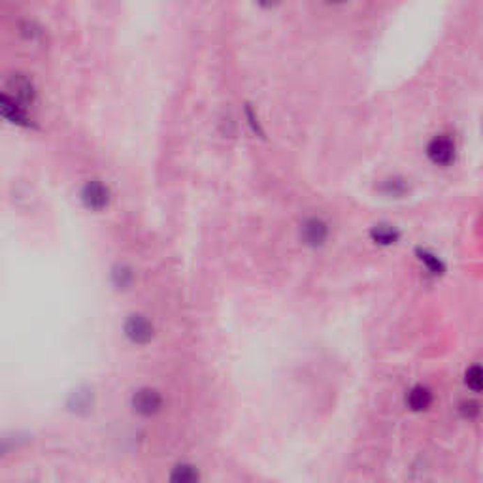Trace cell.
Listing matches in <instances>:
<instances>
[{
	"label": "cell",
	"mask_w": 483,
	"mask_h": 483,
	"mask_svg": "<svg viewBox=\"0 0 483 483\" xmlns=\"http://www.w3.org/2000/svg\"><path fill=\"white\" fill-rule=\"evenodd\" d=\"M421 261L425 262L426 267H429V270H431L433 274L442 272V262L438 261V257H434V255L423 251V253H421Z\"/></svg>",
	"instance_id": "obj_12"
},
{
	"label": "cell",
	"mask_w": 483,
	"mask_h": 483,
	"mask_svg": "<svg viewBox=\"0 0 483 483\" xmlns=\"http://www.w3.org/2000/svg\"><path fill=\"white\" fill-rule=\"evenodd\" d=\"M426 155L436 165H449L455 157V142L445 134L434 136L426 147Z\"/></svg>",
	"instance_id": "obj_1"
},
{
	"label": "cell",
	"mask_w": 483,
	"mask_h": 483,
	"mask_svg": "<svg viewBox=\"0 0 483 483\" xmlns=\"http://www.w3.org/2000/svg\"><path fill=\"white\" fill-rule=\"evenodd\" d=\"M406 404L413 412H423L429 410V406L433 404V391L425 385H415L410 389V393L406 396Z\"/></svg>",
	"instance_id": "obj_6"
},
{
	"label": "cell",
	"mask_w": 483,
	"mask_h": 483,
	"mask_svg": "<svg viewBox=\"0 0 483 483\" xmlns=\"http://www.w3.org/2000/svg\"><path fill=\"white\" fill-rule=\"evenodd\" d=\"M8 89L15 93V96H13V101L21 102V104H27V102H31L32 96H34V89H32V83L29 82V80H27L25 76H21V74H13V76L10 77V82H8Z\"/></svg>",
	"instance_id": "obj_7"
},
{
	"label": "cell",
	"mask_w": 483,
	"mask_h": 483,
	"mask_svg": "<svg viewBox=\"0 0 483 483\" xmlns=\"http://www.w3.org/2000/svg\"><path fill=\"white\" fill-rule=\"evenodd\" d=\"M464 383L470 391L476 393H483V364H474L466 370L464 374Z\"/></svg>",
	"instance_id": "obj_10"
},
{
	"label": "cell",
	"mask_w": 483,
	"mask_h": 483,
	"mask_svg": "<svg viewBox=\"0 0 483 483\" xmlns=\"http://www.w3.org/2000/svg\"><path fill=\"white\" fill-rule=\"evenodd\" d=\"M125 332L134 343H146L153 336V325L144 315H131L125 323Z\"/></svg>",
	"instance_id": "obj_4"
},
{
	"label": "cell",
	"mask_w": 483,
	"mask_h": 483,
	"mask_svg": "<svg viewBox=\"0 0 483 483\" xmlns=\"http://www.w3.org/2000/svg\"><path fill=\"white\" fill-rule=\"evenodd\" d=\"M0 110H2V115L10 119L12 123H17V125H27V114L23 106L20 102H15L12 96H8L6 93L0 98Z\"/></svg>",
	"instance_id": "obj_8"
},
{
	"label": "cell",
	"mask_w": 483,
	"mask_h": 483,
	"mask_svg": "<svg viewBox=\"0 0 483 483\" xmlns=\"http://www.w3.org/2000/svg\"><path fill=\"white\" fill-rule=\"evenodd\" d=\"M463 412L468 419H472V417H476L477 413H480V406H477L476 402H464Z\"/></svg>",
	"instance_id": "obj_13"
},
{
	"label": "cell",
	"mask_w": 483,
	"mask_h": 483,
	"mask_svg": "<svg viewBox=\"0 0 483 483\" xmlns=\"http://www.w3.org/2000/svg\"><path fill=\"white\" fill-rule=\"evenodd\" d=\"M372 238L376 242H380V244H393L399 238V232L393 227H389V225H378L372 230Z\"/></svg>",
	"instance_id": "obj_11"
},
{
	"label": "cell",
	"mask_w": 483,
	"mask_h": 483,
	"mask_svg": "<svg viewBox=\"0 0 483 483\" xmlns=\"http://www.w3.org/2000/svg\"><path fill=\"white\" fill-rule=\"evenodd\" d=\"M82 198L85 206L91 208V210H102L108 204L110 191L106 185H102L101 181L93 179V181H87V184L83 185Z\"/></svg>",
	"instance_id": "obj_2"
},
{
	"label": "cell",
	"mask_w": 483,
	"mask_h": 483,
	"mask_svg": "<svg viewBox=\"0 0 483 483\" xmlns=\"http://www.w3.org/2000/svg\"><path fill=\"white\" fill-rule=\"evenodd\" d=\"M163 406V399L155 389H140L133 396V408L142 415H153Z\"/></svg>",
	"instance_id": "obj_3"
},
{
	"label": "cell",
	"mask_w": 483,
	"mask_h": 483,
	"mask_svg": "<svg viewBox=\"0 0 483 483\" xmlns=\"http://www.w3.org/2000/svg\"><path fill=\"white\" fill-rule=\"evenodd\" d=\"M170 483H198V472L191 464H179L170 474Z\"/></svg>",
	"instance_id": "obj_9"
},
{
	"label": "cell",
	"mask_w": 483,
	"mask_h": 483,
	"mask_svg": "<svg viewBox=\"0 0 483 483\" xmlns=\"http://www.w3.org/2000/svg\"><path fill=\"white\" fill-rule=\"evenodd\" d=\"M300 236L308 246H321L327 240V225L321 219H308L300 229Z\"/></svg>",
	"instance_id": "obj_5"
}]
</instances>
